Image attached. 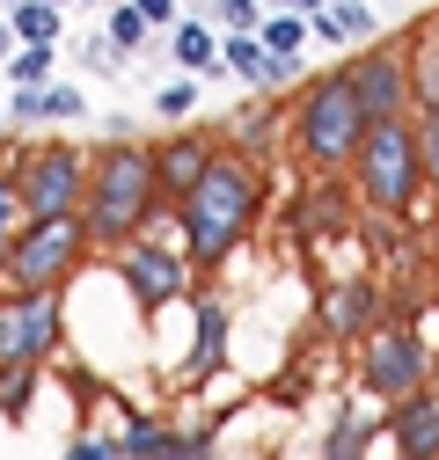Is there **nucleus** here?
<instances>
[{
    "mask_svg": "<svg viewBox=\"0 0 439 460\" xmlns=\"http://www.w3.org/2000/svg\"><path fill=\"white\" fill-rule=\"evenodd\" d=\"M256 219H264V168L242 161L220 146L212 168L198 176V190L176 205V226H184V256L198 270H220L249 234H256Z\"/></svg>",
    "mask_w": 439,
    "mask_h": 460,
    "instance_id": "f257e3e1",
    "label": "nucleus"
},
{
    "mask_svg": "<svg viewBox=\"0 0 439 460\" xmlns=\"http://www.w3.org/2000/svg\"><path fill=\"white\" fill-rule=\"evenodd\" d=\"M81 219H88L95 249H132L139 234H154V219H176L169 205H161V183H154V146H132L118 132L103 154H88Z\"/></svg>",
    "mask_w": 439,
    "mask_h": 460,
    "instance_id": "f03ea898",
    "label": "nucleus"
},
{
    "mask_svg": "<svg viewBox=\"0 0 439 460\" xmlns=\"http://www.w3.org/2000/svg\"><path fill=\"white\" fill-rule=\"evenodd\" d=\"M286 139H293V161L315 176H352V154L366 139V110H359V88H352V66L345 74H322L315 88H300L293 118H286Z\"/></svg>",
    "mask_w": 439,
    "mask_h": 460,
    "instance_id": "7ed1b4c3",
    "label": "nucleus"
},
{
    "mask_svg": "<svg viewBox=\"0 0 439 460\" xmlns=\"http://www.w3.org/2000/svg\"><path fill=\"white\" fill-rule=\"evenodd\" d=\"M352 183L381 219H403L425 190V168H417V118H381L366 125L359 154H352Z\"/></svg>",
    "mask_w": 439,
    "mask_h": 460,
    "instance_id": "20e7f679",
    "label": "nucleus"
},
{
    "mask_svg": "<svg viewBox=\"0 0 439 460\" xmlns=\"http://www.w3.org/2000/svg\"><path fill=\"white\" fill-rule=\"evenodd\" d=\"M95 249L88 219L81 212H59V219H22L8 234V293H59V285L81 270V256Z\"/></svg>",
    "mask_w": 439,
    "mask_h": 460,
    "instance_id": "39448f33",
    "label": "nucleus"
},
{
    "mask_svg": "<svg viewBox=\"0 0 439 460\" xmlns=\"http://www.w3.org/2000/svg\"><path fill=\"white\" fill-rule=\"evenodd\" d=\"M15 190H22V219H59V212H81L88 198V161L81 146H59L44 139L15 161Z\"/></svg>",
    "mask_w": 439,
    "mask_h": 460,
    "instance_id": "423d86ee",
    "label": "nucleus"
},
{
    "mask_svg": "<svg viewBox=\"0 0 439 460\" xmlns=\"http://www.w3.org/2000/svg\"><path fill=\"white\" fill-rule=\"evenodd\" d=\"M59 336H67L59 293H8V300H0V373H37V366H51Z\"/></svg>",
    "mask_w": 439,
    "mask_h": 460,
    "instance_id": "0eeeda50",
    "label": "nucleus"
},
{
    "mask_svg": "<svg viewBox=\"0 0 439 460\" xmlns=\"http://www.w3.org/2000/svg\"><path fill=\"white\" fill-rule=\"evenodd\" d=\"M352 88H359V110L366 125L381 118H417V59L403 44H366L352 59Z\"/></svg>",
    "mask_w": 439,
    "mask_h": 460,
    "instance_id": "6e6552de",
    "label": "nucleus"
},
{
    "mask_svg": "<svg viewBox=\"0 0 439 460\" xmlns=\"http://www.w3.org/2000/svg\"><path fill=\"white\" fill-rule=\"evenodd\" d=\"M425 373H432V358H425V343H417L410 329H373V336L359 343V380H366V394H381V402L417 394Z\"/></svg>",
    "mask_w": 439,
    "mask_h": 460,
    "instance_id": "1a4fd4ad",
    "label": "nucleus"
},
{
    "mask_svg": "<svg viewBox=\"0 0 439 460\" xmlns=\"http://www.w3.org/2000/svg\"><path fill=\"white\" fill-rule=\"evenodd\" d=\"M118 270H125V293L139 300V314H161L169 300H184V285H191V256H176V249H161V242H132V249H118Z\"/></svg>",
    "mask_w": 439,
    "mask_h": 460,
    "instance_id": "9d476101",
    "label": "nucleus"
},
{
    "mask_svg": "<svg viewBox=\"0 0 439 460\" xmlns=\"http://www.w3.org/2000/svg\"><path fill=\"white\" fill-rule=\"evenodd\" d=\"M212 154H220V139H205V132H176V139L154 146V183H161V205H169V212L198 190V176L212 168Z\"/></svg>",
    "mask_w": 439,
    "mask_h": 460,
    "instance_id": "9b49d317",
    "label": "nucleus"
},
{
    "mask_svg": "<svg viewBox=\"0 0 439 460\" xmlns=\"http://www.w3.org/2000/svg\"><path fill=\"white\" fill-rule=\"evenodd\" d=\"M389 438H396V460H439V394L417 387L389 410Z\"/></svg>",
    "mask_w": 439,
    "mask_h": 460,
    "instance_id": "f8f14e48",
    "label": "nucleus"
},
{
    "mask_svg": "<svg viewBox=\"0 0 439 460\" xmlns=\"http://www.w3.org/2000/svg\"><path fill=\"white\" fill-rule=\"evenodd\" d=\"M373 314H381L373 278H352V285H337V293L322 300V329L337 336V343H366L373 336Z\"/></svg>",
    "mask_w": 439,
    "mask_h": 460,
    "instance_id": "ddd939ff",
    "label": "nucleus"
},
{
    "mask_svg": "<svg viewBox=\"0 0 439 460\" xmlns=\"http://www.w3.org/2000/svg\"><path fill=\"white\" fill-rule=\"evenodd\" d=\"M220 358H228V307H220V300H198V322H191V358H184V380H205V373H220Z\"/></svg>",
    "mask_w": 439,
    "mask_h": 460,
    "instance_id": "4468645a",
    "label": "nucleus"
},
{
    "mask_svg": "<svg viewBox=\"0 0 439 460\" xmlns=\"http://www.w3.org/2000/svg\"><path fill=\"white\" fill-rule=\"evenodd\" d=\"M322 44H373V8L366 0H329L322 15H308Z\"/></svg>",
    "mask_w": 439,
    "mask_h": 460,
    "instance_id": "2eb2a0df",
    "label": "nucleus"
},
{
    "mask_svg": "<svg viewBox=\"0 0 439 460\" xmlns=\"http://www.w3.org/2000/svg\"><path fill=\"white\" fill-rule=\"evenodd\" d=\"M279 132H286V125L271 118V110H242V118L228 125V154H242V161L264 168V161H271V139H279Z\"/></svg>",
    "mask_w": 439,
    "mask_h": 460,
    "instance_id": "dca6fc26",
    "label": "nucleus"
},
{
    "mask_svg": "<svg viewBox=\"0 0 439 460\" xmlns=\"http://www.w3.org/2000/svg\"><path fill=\"white\" fill-rule=\"evenodd\" d=\"M169 51H176V66H191V74H228V59H220V37H212L205 22H176Z\"/></svg>",
    "mask_w": 439,
    "mask_h": 460,
    "instance_id": "f3484780",
    "label": "nucleus"
},
{
    "mask_svg": "<svg viewBox=\"0 0 439 460\" xmlns=\"http://www.w3.org/2000/svg\"><path fill=\"white\" fill-rule=\"evenodd\" d=\"M256 37H264L271 51H286V59H300V44L315 37V22H308L300 8H271V15L256 22Z\"/></svg>",
    "mask_w": 439,
    "mask_h": 460,
    "instance_id": "a211bd4d",
    "label": "nucleus"
},
{
    "mask_svg": "<svg viewBox=\"0 0 439 460\" xmlns=\"http://www.w3.org/2000/svg\"><path fill=\"white\" fill-rule=\"evenodd\" d=\"M300 234H345V190L322 176V190H308L300 205Z\"/></svg>",
    "mask_w": 439,
    "mask_h": 460,
    "instance_id": "6ab92c4d",
    "label": "nucleus"
},
{
    "mask_svg": "<svg viewBox=\"0 0 439 460\" xmlns=\"http://www.w3.org/2000/svg\"><path fill=\"white\" fill-rule=\"evenodd\" d=\"M8 30H15L22 44H59V8H51V0H15Z\"/></svg>",
    "mask_w": 439,
    "mask_h": 460,
    "instance_id": "aec40b11",
    "label": "nucleus"
},
{
    "mask_svg": "<svg viewBox=\"0 0 439 460\" xmlns=\"http://www.w3.org/2000/svg\"><path fill=\"white\" fill-rule=\"evenodd\" d=\"M8 81H15V88H44V81H51V44H22V51H8Z\"/></svg>",
    "mask_w": 439,
    "mask_h": 460,
    "instance_id": "412c9836",
    "label": "nucleus"
},
{
    "mask_svg": "<svg viewBox=\"0 0 439 460\" xmlns=\"http://www.w3.org/2000/svg\"><path fill=\"white\" fill-rule=\"evenodd\" d=\"M147 30H154V22L132 8V0H118V8H110V44H118V51H139V44H147Z\"/></svg>",
    "mask_w": 439,
    "mask_h": 460,
    "instance_id": "4be33fe9",
    "label": "nucleus"
},
{
    "mask_svg": "<svg viewBox=\"0 0 439 460\" xmlns=\"http://www.w3.org/2000/svg\"><path fill=\"white\" fill-rule=\"evenodd\" d=\"M147 460H212V438L205 431H161V446Z\"/></svg>",
    "mask_w": 439,
    "mask_h": 460,
    "instance_id": "5701e85b",
    "label": "nucleus"
},
{
    "mask_svg": "<svg viewBox=\"0 0 439 460\" xmlns=\"http://www.w3.org/2000/svg\"><path fill=\"white\" fill-rule=\"evenodd\" d=\"M161 431H169L161 417H132V424H125V438H118V453H125V460H147V453L161 446Z\"/></svg>",
    "mask_w": 439,
    "mask_h": 460,
    "instance_id": "b1692460",
    "label": "nucleus"
},
{
    "mask_svg": "<svg viewBox=\"0 0 439 460\" xmlns=\"http://www.w3.org/2000/svg\"><path fill=\"white\" fill-rule=\"evenodd\" d=\"M366 453V424H359V410L337 424V431H329V446H322V460H359Z\"/></svg>",
    "mask_w": 439,
    "mask_h": 460,
    "instance_id": "393cba45",
    "label": "nucleus"
},
{
    "mask_svg": "<svg viewBox=\"0 0 439 460\" xmlns=\"http://www.w3.org/2000/svg\"><path fill=\"white\" fill-rule=\"evenodd\" d=\"M417 168H425V190L439 198V118H417Z\"/></svg>",
    "mask_w": 439,
    "mask_h": 460,
    "instance_id": "a878e982",
    "label": "nucleus"
},
{
    "mask_svg": "<svg viewBox=\"0 0 439 460\" xmlns=\"http://www.w3.org/2000/svg\"><path fill=\"white\" fill-rule=\"evenodd\" d=\"M154 110H161V118H191V110H198V81H169V88H154Z\"/></svg>",
    "mask_w": 439,
    "mask_h": 460,
    "instance_id": "bb28decb",
    "label": "nucleus"
},
{
    "mask_svg": "<svg viewBox=\"0 0 439 460\" xmlns=\"http://www.w3.org/2000/svg\"><path fill=\"white\" fill-rule=\"evenodd\" d=\"M417 118H439V51H425L417 66Z\"/></svg>",
    "mask_w": 439,
    "mask_h": 460,
    "instance_id": "cd10ccee",
    "label": "nucleus"
},
{
    "mask_svg": "<svg viewBox=\"0 0 439 460\" xmlns=\"http://www.w3.org/2000/svg\"><path fill=\"white\" fill-rule=\"evenodd\" d=\"M81 110H88V102H81V88H67V81H59V88H44V118H51V125L81 118Z\"/></svg>",
    "mask_w": 439,
    "mask_h": 460,
    "instance_id": "c85d7f7f",
    "label": "nucleus"
},
{
    "mask_svg": "<svg viewBox=\"0 0 439 460\" xmlns=\"http://www.w3.org/2000/svg\"><path fill=\"white\" fill-rule=\"evenodd\" d=\"M22 226V190H15V168H0V234Z\"/></svg>",
    "mask_w": 439,
    "mask_h": 460,
    "instance_id": "c756f323",
    "label": "nucleus"
},
{
    "mask_svg": "<svg viewBox=\"0 0 439 460\" xmlns=\"http://www.w3.org/2000/svg\"><path fill=\"white\" fill-rule=\"evenodd\" d=\"M15 125H51L44 118V88H15V110H8Z\"/></svg>",
    "mask_w": 439,
    "mask_h": 460,
    "instance_id": "7c9ffc66",
    "label": "nucleus"
},
{
    "mask_svg": "<svg viewBox=\"0 0 439 460\" xmlns=\"http://www.w3.org/2000/svg\"><path fill=\"white\" fill-rule=\"evenodd\" d=\"M212 15L235 22V30H256V0H212Z\"/></svg>",
    "mask_w": 439,
    "mask_h": 460,
    "instance_id": "2f4dec72",
    "label": "nucleus"
},
{
    "mask_svg": "<svg viewBox=\"0 0 439 460\" xmlns=\"http://www.w3.org/2000/svg\"><path fill=\"white\" fill-rule=\"evenodd\" d=\"M67 460H118V446H103V438H74Z\"/></svg>",
    "mask_w": 439,
    "mask_h": 460,
    "instance_id": "473e14b6",
    "label": "nucleus"
},
{
    "mask_svg": "<svg viewBox=\"0 0 439 460\" xmlns=\"http://www.w3.org/2000/svg\"><path fill=\"white\" fill-rule=\"evenodd\" d=\"M132 8H139L154 30H161V22H176V0H132Z\"/></svg>",
    "mask_w": 439,
    "mask_h": 460,
    "instance_id": "72a5a7b5",
    "label": "nucleus"
},
{
    "mask_svg": "<svg viewBox=\"0 0 439 460\" xmlns=\"http://www.w3.org/2000/svg\"><path fill=\"white\" fill-rule=\"evenodd\" d=\"M271 8H300V15H322L329 0H271Z\"/></svg>",
    "mask_w": 439,
    "mask_h": 460,
    "instance_id": "f704fd0d",
    "label": "nucleus"
},
{
    "mask_svg": "<svg viewBox=\"0 0 439 460\" xmlns=\"http://www.w3.org/2000/svg\"><path fill=\"white\" fill-rule=\"evenodd\" d=\"M8 44H15V30H8V22H0V59H8Z\"/></svg>",
    "mask_w": 439,
    "mask_h": 460,
    "instance_id": "c9c22d12",
    "label": "nucleus"
},
{
    "mask_svg": "<svg viewBox=\"0 0 439 460\" xmlns=\"http://www.w3.org/2000/svg\"><path fill=\"white\" fill-rule=\"evenodd\" d=\"M8 8H15V0H8Z\"/></svg>",
    "mask_w": 439,
    "mask_h": 460,
    "instance_id": "e433bc0d",
    "label": "nucleus"
}]
</instances>
